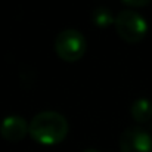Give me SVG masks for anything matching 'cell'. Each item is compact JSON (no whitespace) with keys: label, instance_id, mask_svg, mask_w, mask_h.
<instances>
[{"label":"cell","instance_id":"cell-1","mask_svg":"<svg viewBox=\"0 0 152 152\" xmlns=\"http://www.w3.org/2000/svg\"><path fill=\"white\" fill-rule=\"evenodd\" d=\"M66 118L56 111H42L28 123V134L40 145L53 146L61 143L68 134Z\"/></svg>","mask_w":152,"mask_h":152},{"label":"cell","instance_id":"cell-2","mask_svg":"<svg viewBox=\"0 0 152 152\" xmlns=\"http://www.w3.org/2000/svg\"><path fill=\"white\" fill-rule=\"evenodd\" d=\"M114 27L120 39L126 43H139L145 39L148 33L146 19L132 9H124L115 15Z\"/></svg>","mask_w":152,"mask_h":152},{"label":"cell","instance_id":"cell-3","mask_svg":"<svg viewBox=\"0 0 152 152\" xmlns=\"http://www.w3.org/2000/svg\"><path fill=\"white\" fill-rule=\"evenodd\" d=\"M86 39L75 28L62 30L55 40L56 55L65 62H75L86 53Z\"/></svg>","mask_w":152,"mask_h":152},{"label":"cell","instance_id":"cell-4","mask_svg":"<svg viewBox=\"0 0 152 152\" xmlns=\"http://www.w3.org/2000/svg\"><path fill=\"white\" fill-rule=\"evenodd\" d=\"M121 152H152V136L142 127H129L120 136Z\"/></svg>","mask_w":152,"mask_h":152},{"label":"cell","instance_id":"cell-5","mask_svg":"<svg viewBox=\"0 0 152 152\" xmlns=\"http://www.w3.org/2000/svg\"><path fill=\"white\" fill-rule=\"evenodd\" d=\"M28 134V123L21 115H7L0 123V136L7 142H21Z\"/></svg>","mask_w":152,"mask_h":152},{"label":"cell","instance_id":"cell-6","mask_svg":"<svg viewBox=\"0 0 152 152\" xmlns=\"http://www.w3.org/2000/svg\"><path fill=\"white\" fill-rule=\"evenodd\" d=\"M130 114L136 123H148L152 118V102L146 98H139L132 103Z\"/></svg>","mask_w":152,"mask_h":152},{"label":"cell","instance_id":"cell-7","mask_svg":"<svg viewBox=\"0 0 152 152\" xmlns=\"http://www.w3.org/2000/svg\"><path fill=\"white\" fill-rule=\"evenodd\" d=\"M92 19H93V24L98 25L99 28H106L108 25H114V21H115V16L111 13V10L105 6H99L93 10V15H92Z\"/></svg>","mask_w":152,"mask_h":152},{"label":"cell","instance_id":"cell-8","mask_svg":"<svg viewBox=\"0 0 152 152\" xmlns=\"http://www.w3.org/2000/svg\"><path fill=\"white\" fill-rule=\"evenodd\" d=\"M124 4L132 6V7H143L146 4H149L152 0H121Z\"/></svg>","mask_w":152,"mask_h":152},{"label":"cell","instance_id":"cell-9","mask_svg":"<svg viewBox=\"0 0 152 152\" xmlns=\"http://www.w3.org/2000/svg\"><path fill=\"white\" fill-rule=\"evenodd\" d=\"M83 152H101V151H98V149H84Z\"/></svg>","mask_w":152,"mask_h":152}]
</instances>
